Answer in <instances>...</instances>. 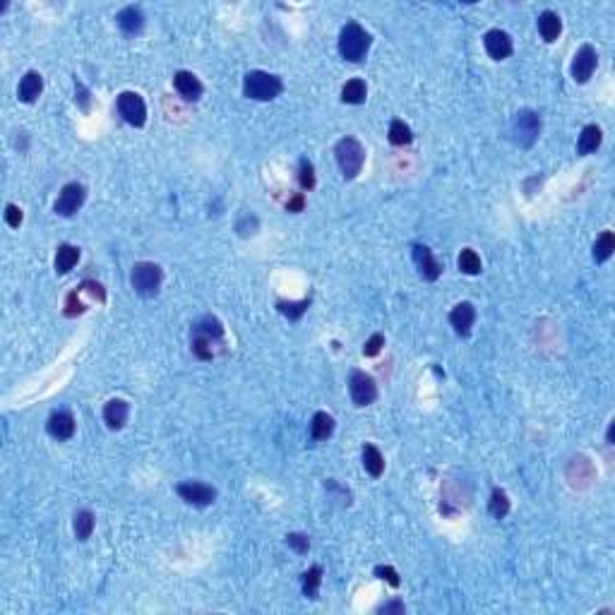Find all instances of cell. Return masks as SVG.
I'll return each instance as SVG.
<instances>
[{
    "label": "cell",
    "mask_w": 615,
    "mask_h": 615,
    "mask_svg": "<svg viewBox=\"0 0 615 615\" xmlns=\"http://www.w3.org/2000/svg\"><path fill=\"white\" fill-rule=\"evenodd\" d=\"M373 44V37L368 34L358 22H349L339 32V53L349 63H361L368 56Z\"/></svg>",
    "instance_id": "obj_1"
},
{
    "label": "cell",
    "mask_w": 615,
    "mask_h": 615,
    "mask_svg": "<svg viewBox=\"0 0 615 615\" xmlns=\"http://www.w3.org/2000/svg\"><path fill=\"white\" fill-rule=\"evenodd\" d=\"M284 91V82L279 75L264 72V70H250L243 77V96L252 101H272Z\"/></svg>",
    "instance_id": "obj_2"
},
{
    "label": "cell",
    "mask_w": 615,
    "mask_h": 615,
    "mask_svg": "<svg viewBox=\"0 0 615 615\" xmlns=\"http://www.w3.org/2000/svg\"><path fill=\"white\" fill-rule=\"evenodd\" d=\"M335 157H337V164H339V169H342V174L347 181H354V178L363 171L365 149L356 137H342V140L335 145Z\"/></svg>",
    "instance_id": "obj_3"
},
{
    "label": "cell",
    "mask_w": 615,
    "mask_h": 615,
    "mask_svg": "<svg viewBox=\"0 0 615 615\" xmlns=\"http://www.w3.org/2000/svg\"><path fill=\"white\" fill-rule=\"evenodd\" d=\"M164 281V269L157 262H135L130 272V284L135 293H140L142 298L157 296L162 289Z\"/></svg>",
    "instance_id": "obj_4"
},
{
    "label": "cell",
    "mask_w": 615,
    "mask_h": 615,
    "mask_svg": "<svg viewBox=\"0 0 615 615\" xmlns=\"http://www.w3.org/2000/svg\"><path fill=\"white\" fill-rule=\"evenodd\" d=\"M510 135H512L514 145L529 149L541 135V116L531 108H519L510 123Z\"/></svg>",
    "instance_id": "obj_5"
},
{
    "label": "cell",
    "mask_w": 615,
    "mask_h": 615,
    "mask_svg": "<svg viewBox=\"0 0 615 615\" xmlns=\"http://www.w3.org/2000/svg\"><path fill=\"white\" fill-rule=\"evenodd\" d=\"M118 113L132 128H142L147 123V103L137 91H120L118 94Z\"/></svg>",
    "instance_id": "obj_6"
},
{
    "label": "cell",
    "mask_w": 615,
    "mask_h": 615,
    "mask_svg": "<svg viewBox=\"0 0 615 615\" xmlns=\"http://www.w3.org/2000/svg\"><path fill=\"white\" fill-rule=\"evenodd\" d=\"M349 394L356 406H370L377 399V382L373 375H368L363 370H354L349 375Z\"/></svg>",
    "instance_id": "obj_7"
},
{
    "label": "cell",
    "mask_w": 615,
    "mask_h": 615,
    "mask_svg": "<svg viewBox=\"0 0 615 615\" xmlns=\"http://www.w3.org/2000/svg\"><path fill=\"white\" fill-rule=\"evenodd\" d=\"M84 200H87V188L82 183H67V186H63L58 200L53 202V212L58 216H75L82 209Z\"/></svg>",
    "instance_id": "obj_8"
},
{
    "label": "cell",
    "mask_w": 615,
    "mask_h": 615,
    "mask_svg": "<svg viewBox=\"0 0 615 615\" xmlns=\"http://www.w3.org/2000/svg\"><path fill=\"white\" fill-rule=\"evenodd\" d=\"M596 65H599V53H596L594 46L584 44L572 58V65H570L572 79L577 84H586L591 79V75L596 72Z\"/></svg>",
    "instance_id": "obj_9"
},
{
    "label": "cell",
    "mask_w": 615,
    "mask_h": 615,
    "mask_svg": "<svg viewBox=\"0 0 615 615\" xmlns=\"http://www.w3.org/2000/svg\"><path fill=\"white\" fill-rule=\"evenodd\" d=\"M176 493L193 507H207L216 500V491L209 484H202V481H183V484L176 486Z\"/></svg>",
    "instance_id": "obj_10"
},
{
    "label": "cell",
    "mask_w": 615,
    "mask_h": 615,
    "mask_svg": "<svg viewBox=\"0 0 615 615\" xmlns=\"http://www.w3.org/2000/svg\"><path fill=\"white\" fill-rule=\"evenodd\" d=\"M411 257H413V264H416V269H418V277H421L423 281L440 279L442 264H440L438 257L433 255V250H430L428 245L416 243V245H413V250H411Z\"/></svg>",
    "instance_id": "obj_11"
},
{
    "label": "cell",
    "mask_w": 615,
    "mask_h": 615,
    "mask_svg": "<svg viewBox=\"0 0 615 615\" xmlns=\"http://www.w3.org/2000/svg\"><path fill=\"white\" fill-rule=\"evenodd\" d=\"M484 46H486V53L491 56L493 60L510 58V56H512V51H514L512 37H510L505 30H488L484 34Z\"/></svg>",
    "instance_id": "obj_12"
},
{
    "label": "cell",
    "mask_w": 615,
    "mask_h": 615,
    "mask_svg": "<svg viewBox=\"0 0 615 615\" xmlns=\"http://www.w3.org/2000/svg\"><path fill=\"white\" fill-rule=\"evenodd\" d=\"M75 418L70 411H53L46 421V433L53 440H70L75 435Z\"/></svg>",
    "instance_id": "obj_13"
},
{
    "label": "cell",
    "mask_w": 615,
    "mask_h": 615,
    "mask_svg": "<svg viewBox=\"0 0 615 615\" xmlns=\"http://www.w3.org/2000/svg\"><path fill=\"white\" fill-rule=\"evenodd\" d=\"M474 323H476V308H474V303L462 301V303H457V306L452 308L450 325L454 327V332H457L459 337H469Z\"/></svg>",
    "instance_id": "obj_14"
},
{
    "label": "cell",
    "mask_w": 615,
    "mask_h": 615,
    "mask_svg": "<svg viewBox=\"0 0 615 615\" xmlns=\"http://www.w3.org/2000/svg\"><path fill=\"white\" fill-rule=\"evenodd\" d=\"M174 87L186 101H198L200 96H202V91H205L202 82L198 79V75H193L188 70H178L174 75Z\"/></svg>",
    "instance_id": "obj_15"
},
{
    "label": "cell",
    "mask_w": 615,
    "mask_h": 615,
    "mask_svg": "<svg viewBox=\"0 0 615 615\" xmlns=\"http://www.w3.org/2000/svg\"><path fill=\"white\" fill-rule=\"evenodd\" d=\"M41 91H44L41 72L30 70V72H25V77L20 79V87H17V99H20L22 103H34L39 96H41Z\"/></svg>",
    "instance_id": "obj_16"
},
{
    "label": "cell",
    "mask_w": 615,
    "mask_h": 615,
    "mask_svg": "<svg viewBox=\"0 0 615 615\" xmlns=\"http://www.w3.org/2000/svg\"><path fill=\"white\" fill-rule=\"evenodd\" d=\"M130 416V404L125 399H111L103 406V423L111 430H120L125 423H128Z\"/></svg>",
    "instance_id": "obj_17"
},
{
    "label": "cell",
    "mask_w": 615,
    "mask_h": 615,
    "mask_svg": "<svg viewBox=\"0 0 615 615\" xmlns=\"http://www.w3.org/2000/svg\"><path fill=\"white\" fill-rule=\"evenodd\" d=\"M116 22L128 37H135V34L145 30V13H142L137 5H128V8H123L116 15Z\"/></svg>",
    "instance_id": "obj_18"
},
{
    "label": "cell",
    "mask_w": 615,
    "mask_h": 615,
    "mask_svg": "<svg viewBox=\"0 0 615 615\" xmlns=\"http://www.w3.org/2000/svg\"><path fill=\"white\" fill-rule=\"evenodd\" d=\"M538 34H541V39L545 44H555L562 34L560 15L553 13V10H543V13L538 15Z\"/></svg>",
    "instance_id": "obj_19"
},
{
    "label": "cell",
    "mask_w": 615,
    "mask_h": 615,
    "mask_svg": "<svg viewBox=\"0 0 615 615\" xmlns=\"http://www.w3.org/2000/svg\"><path fill=\"white\" fill-rule=\"evenodd\" d=\"M335 416H330L327 411H318L313 416V421H310V438H313L315 442H325L332 438V433H335Z\"/></svg>",
    "instance_id": "obj_20"
},
{
    "label": "cell",
    "mask_w": 615,
    "mask_h": 615,
    "mask_svg": "<svg viewBox=\"0 0 615 615\" xmlns=\"http://www.w3.org/2000/svg\"><path fill=\"white\" fill-rule=\"evenodd\" d=\"M193 335L202 337V339H207V342H212V344H216V342H221V339H224V325L214 318V315H205L200 323H195Z\"/></svg>",
    "instance_id": "obj_21"
},
{
    "label": "cell",
    "mask_w": 615,
    "mask_h": 615,
    "mask_svg": "<svg viewBox=\"0 0 615 615\" xmlns=\"http://www.w3.org/2000/svg\"><path fill=\"white\" fill-rule=\"evenodd\" d=\"M96 526V517L91 510H77L72 517V531L77 536V541H89L91 533H94Z\"/></svg>",
    "instance_id": "obj_22"
},
{
    "label": "cell",
    "mask_w": 615,
    "mask_h": 615,
    "mask_svg": "<svg viewBox=\"0 0 615 615\" xmlns=\"http://www.w3.org/2000/svg\"><path fill=\"white\" fill-rule=\"evenodd\" d=\"M601 142H603V132H601L599 125H584L582 135H579V140H577V152L582 154V157L594 154L596 149L601 147Z\"/></svg>",
    "instance_id": "obj_23"
},
{
    "label": "cell",
    "mask_w": 615,
    "mask_h": 615,
    "mask_svg": "<svg viewBox=\"0 0 615 615\" xmlns=\"http://www.w3.org/2000/svg\"><path fill=\"white\" fill-rule=\"evenodd\" d=\"M361 459H363V469L368 471V474L373 476V479H380L382 471H384V457L382 452L377 450L375 445H363V450H361Z\"/></svg>",
    "instance_id": "obj_24"
},
{
    "label": "cell",
    "mask_w": 615,
    "mask_h": 615,
    "mask_svg": "<svg viewBox=\"0 0 615 615\" xmlns=\"http://www.w3.org/2000/svg\"><path fill=\"white\" fill-rule=\"evenodd\" d=\"M77 262H79V248H77V245H70V243L58 245V250H56V260H53L56 272L67 274Z\"/></svg>",
    "instance_id": "obj_25"
},
{
    "label": "cell",
    "mask_w": 615,
    "mask_h": 615,
    "mask_svg": "<svg viewBox=\"0 0 615 615\" xmlns=\"http://www.w3.org/2000/svg\"><path fill=\"white\" fill-rule=\"evenodd\" d=\"M365 99H368V87H365V82L361 77L349 79V82L342 87V101L344 103L358 106V103H365Z\"/></svg>",
    "instance_id": "obj_26"
},
{
    "label": "cell",
    "mask_w": 615,
    "mask_h": 615,
    "mask_svg": "<svg viewBox=\"0 0 615 615\" xmlns=\"http://www.w3.org/2000/svg\"><path fill=\"white\" fill-rule=\"evenodd\" d=\"M320 584H323V567L320 565H313L308 572L301 574V589H303V596L306 599H318L320 594Z\"/></svg>",
    "instance_id": "obj_27"
},
{
    "label": "cell",
    "mask_w": 615,
    "mask_h": 615,
    "mask_svg": "<svg viewBox=\"0 0 615 615\" xmlns=\"http://www.w3.org/2000/svg\"><path fill=\"white\" fill-rule=\"evenodd\" d=\"M613 252H615V235L613 231H603L599 238H596L594 248H591V257H594V262L603 264L611 260Z\"/></svg>",
    "instance_id": "obj_28"
},
{
    "label": "cell",
    "mask_w": 615,
    "mask_h": 615,
    "mask_svg": "<svg viewBox=\"0 0 615 615\" xmlns=\"http://www.w3.org/2000/svg\"><path fill=\"white\" fill-rule=\"evenodd\" d=\"M457 267L462 274H469V277H476V274H481V269H484V262H481L479 252L471 250V248H464L462 252H459L457 257Z\"/></svg>",
    "instance_id": "obj_29"
},
{
    "label": "cell",
    "mask_w": 615,
    "mask_h": 615,
    "mask_svg": "<svg viewBox=\"0 0 615 615\" xmlns=\"http://www.w3.org/2000/svg\"><path fill=\"white\" fill-rule=\"evenodd\" d=\"M387 137H389V142H392L394 147H406V145H411V142H413L411 128L404 123V120H399V118H394L392 123H389Z\"/></svg>",
    "instance_id": "obj_30"
},
{
    "label": "cell",
    "mask_w": 615,
    "mask_h": 615,
    "mask_svg": "<svg viewBox=\"0 0 615 615\" xmlns=\"http://www.w3.org/2000/svg\"><path fill=\"white\" fill-rule=\"evenodd\" d=\"M488 510L496 519H505L510 514V498L503 488H493L491 500H488Z\"/></svg>",
    "instance_id": "obj_31"
},
{
    "label": "cell",
    "mask_w": 615,
    "mask_h": 615,
    "mask_svg": "<svg viewBox=\"0 0 615 615\" xmlns=\"http://www.w3.org/2000/svg\"><path fill=\"white\" fill-rule=\"evenodd\" d=\"M310 308V298H303V301H279L277 303V310L284 318H289L291 323L301 320L306 315V310Z\"/></svg>",
    "instance_id": "obj_32"
},
{
    "label": "cell",
    "mask_w": 615,
    "mask_h": 615,
    "mask_svg": "<svg viewBox=\"0 0 615 615\" xmlns=\"http://www.w3.org/2000/svg\"><path fill=\"white\" fill-rule=\"evenodd\" d=\"M298 186H301L303 190H313L315 188V166L306 157L298 162Z\"/></svg>",
    "instance_id": "obj_33"
},
{
    "label": "cell",
    "mask_w": 615,
    "mask_h": 615,
    "mask_svg": "<svg viewBox=\"0 0 615 615\" xmlns=\"http://www.w3.org/2000/svg\"><path fill=\"white\" fill-rule=\"evenodd\" d=\"M84 310H87V306L79 301V289L67 293V298H65V315H67V318H77V315H82Z\"/></svg>",
    "instance_id": "obj_34"
},
{
    "label": "cell",
    "mask_w": 615,
    "mask_h": 615,
    "mask_svg": "<svg viewBox=\"0 0 615 615\" xmlns=\"http://www.w3.org/2000/svg\"><path fill=\"white\" fill-rule=\"evenodd\" d=\"M286 545H289L291 550H296L298 555H306L310 550V538L306 536V533H286Z\"/></svg>",
    "instance_id": "obj_35"
},
{
    "label": "cell",
    "mask_w": 615,
    "mask_h": 615,
    "mask_svg": "<svg viewBox=\"0 0 615 615\" xmlns=\"http://www.w3.org/2000/svg\"><path fill=\"white\" fill-rule=\"evenodd\" d=\"M375 577H377V579H382V582H387L389 586H394V589L401 584L399 574H396L394 567H389V565H377V567H375Z\"/></svg>",
    "instance_id": "obj_36"
},
{
    "label": "cell",
    "mask_w": 615,
    "mask_h": 615,
    "mask_svg": "<svg viewBox=\"0 0 615 615\" xmlns=\"http://www.w3.org/2000/svg\"><path fill=\"white\" fill-rule=\"evenodd\" d=\"M22 221H25V214H22V209L17 205H5V224H8L10 228H20Z\"/></svg>",
    "instance_id": "obj_37"
},
{
    "label": "cell",
    "mask_w": 615,
    "mask_h": 615,
    "mask_svg": "<svg viewBox=\"0 0 615 615\" xmlns=\"http://www.w3.org/2000/svg\"><path fill=\"white\" fill-rule=\"evenodd\" d=\"M382 347H384V335H380V332H377V335H373V337L363 344V356H368V358H373V356H377V354L382 351Z\"/></svg>",
    "instance_id": "obj_38"
},
{
    "label": "cell",
    "mask_w": 615,
    "mask_h": 615,
    "mask_svg": "<svg viewBox=\"0 0 615 615\" xmlns=\"http://www.w3.org/2000/svg\"><path fill=\"white\" fill-rule=\"evenodd\" d=\"M75 91H77V96H75L77 106L82 108V111H89V89L84 87L82 82H77V79H75Z\"/></svg>",
    "instance_id": "obj_39"
},
{
    "label": "cell",
    "mask_w": 615,
    "mask_h": 615,
    "mask_svg": "<svg viewBox=\"0 0 615 615\" xmlns=\"http://www.w3.org/2000/svg\"><path fill=\"white\" fill-rule=\"evenodd\" d=\"M377 613L380 615H389V613H396V615H404L406 613V606L401 601H389V603H382L380 608H377Z\"/></svg>",
    "instance_id": "obj_40"
},
{
    "label": "cell",
    "mask_w": 615,
    "mask_h": 615,
    "mask_svg": "<svg viewBox=\"0 0 615 615\" xmlns=\"http://www.w3.org/2000/svg\"><path fill=\"white\" fill-rule=\"evenodd\" d=\"M303 207H306V195L303 193H296L293 198L286 202V209L293 212V214H298V212H303Z\"/></svg>",
    "instance_id": "obj_41"
},
{
    "label": "cell",
    "mask_w": 615,
    "mask_h": 615,
    "mask_svg": "<svg viewBox=\"0 0 615 615\" xmlns=\"http://www.w3.org/2000/svg\"><path fill=\"white\" fill-rule=\"evenodd\" d=\"M613 438H615V421H611V425H608V433H606V445H613Z\"/></svg>",
    "instance_id": "obj_42"
}]
</instances>
